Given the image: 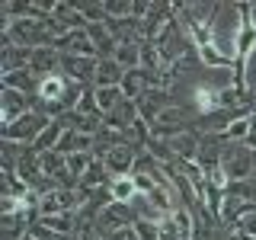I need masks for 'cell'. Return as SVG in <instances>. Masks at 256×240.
<instances>
[{
	"label": "cell",
	"mask_w": 256,
	"mask_h": 240,
	"mask_svg": "<svg viewBox=\"0 0 256 240\" xmlns=\"http://www.w3.org/2000/svg\"><path fill=\"white\" fill-rule=\"evenodd\" d=\"M240 6V32H237V64H234V86L250 90L246 84V70H250V58L256 52V20H253V6L250 4H237Z\"/></svg>",
	"instance_id": "1"
},
{
	"label": "cell",
	"mask_w": 256,
	"mask_h": 240,
	"mask_svg": "<svg viewBox=\"0 0 256 240\" xmlns=\"http://www.w3.org/2000/svg\"><path fill=\"white\" fill-rule=\"evenodd\" d=\"M221 170L230 182L240 180H250L256 173V150L246 141L240 144H224V154H221Z\"/></svg>",
	"instance_id": "2"
},
{
	"label": "cell",
	"mask_w": 256,
	"mask_h": 240,
	"mask_svg": "<svg viewBox=\"0 0 256 240\" xmlns=\"http://www.w3.org/2000/svg\"><path fill=\"white\" fill-rule=\"evenodd\" d=\"M134 221H138L134 202H109V205L100 212V218H96L93 228L100 230L102 240H106L109 234H116V230H122V228H134Z\"/></svg>",
	"instance_id": "3"
},
{
	"label": "cell",
	"mask_w": 256,
	"mask_h": 240,
	"mask_svg": "<svg viewBox=\"0 0 256 240\" xmlns=\"http://www.w3.org/2000/svg\"><path fill=\"white\" fill-rule=\"evenodd\" d=\"M52 122H54V118H48L45 112L32 109V112H26L22 118H16L13 125H6L4 132H0V138H10V141H20V144H36V138H38V134H42Z\"/></svg>",
	"instance_id": "4"
},
{
	"label": "cell",
	"mask_w": 256,
	"mask_h": 240,
	"mask_svg": "<svg viewBox=\"0 0 256 240\" xmlns=\"http://www.w3.org/2000/svg\"><path fill=\"white\" fill-rule=\"evenodd\" d=\"M157 228H160V240H192L196 237V214L180 205L176 212L164 214L157 221Z\"/></svg>",
	"instance_id": "5"
},
{
	"label": "cell",
	"mask_w": 256,
	"mask_h": 240,
	"mask_svg": "<svg viewBox=\"0 0 256 240\" xmlns=\"http://www.w3.org/2000/svg\"><path fill=\"white\" fill-rule=\"evenodd\" d=\"M84 205V192H70V189H52L45 196H38V218H48V214H68L77 212Z\"/></svg>",
	"instance_id": "6"
},
{
	"label": "cell",
	"mask_w": 256,
	"mask_h": 240,
	"mask_svg": "<svg viewBox=\"0 0 256 240\" xmlns=\"http://www.w3.org/2000/svg\"><path fill=\"white\" fill-rule=\"evenodd\" d=\"M32 109H36V96L10 90V86H0V122H4V128L13 125L16 118H22Z\"/></svg>",
	"instance_id": "7"
},
{
	"label": "cell",
	"mask_w": 256,
	"mask_h": 240,
	"mask_svg": "<svg viewBox=\"0 0 256 240\" xmlns=\"http://www.w3.org/2000/svg\"><path fill=\"white\" fill-rule=\"evenodd\" d=\"M134 106H138V116H141V122L154 125L157 118H160L166 109L173 106V93H170V90H164V86H150V90L144 93L141 100H134Z\"/></svg>",
	"instance_id": "8"
},
{
	"label": "cell",
	"mask_w": 256,
	"mask_h": 240,
	"mask_svg": "<svg viewBox=\"0 0 256 240\" xmlns=\"http://www.w3.org/2000/svg\"><path fill=\"white\" fill-rule=\"evenodd\" d=\"M141 154H144V148H138V144H118V148H112L109 154L102 157V164H106V170L112 173V180H116V176H132Z\"/></svg>",
	"instance_id": "9"
},
{
	"label": "cell",
	"mask_w": 256,
	"mask_h": 240,
	"mask_svg": "<svg viewBox=\"0 0 256 240\" xmlns=\"http://www.w3.org/2000/svg\"><path fill=\"white\" fill-rule=\"evenodd\" d=\"M166 148H170V154L176 160H182V164H198V150H202V134L192 128V132H182V134H173L170 141H166Z\"/></svg>",
	"instance_id": "10"
},
{
	"label": "cell",
	"mask_w": 256,
	"mask_h": 240,
	"mask_svg": "<svg viewBox=\"0 0 256 240\" xmlns=\"http://www.w3.org/2000/svg\"><path fill=\"white\" fill-rule=\"evenodd\" d=\"M61 54H77V58H96L100 61V54H96V45L90 38V32L86 29H77V32H68V36H61L58 42H54Z\"/></svg>",
	"instance_id": "11"
},
{
	"label": "cell",
	"mask_w": 256,
	"mask_h": 240,
	"mask_svg": "<svg viewBox=\"0 0 256 240\" xmlns=\"http://www.w3.org/2000/svg\"><path fill=\"white\" fill-rule=\"evenodd\" d=\"M32 52L36 48H22L13 42H0V77L16 74V70H26L32 61Z\"/></svg>",
	"instance_id": "12"
},
{
	"label": "cell",
	"mask_w": 256,
	"mask_h": 240,
	"mask_svg": "<svg viewBox=\"0 0 256 240\" xmlns=\"http://www.w3.org/2000/svg\"><path fill=\"white\" fill-rule=\"evenodd\" d=\"M96 58H77V54H61V74L77 80L84 86H93V77H96Z\"/></svg>",
	"instance_id": "13"
},
{
	"label": "cell",
	"mask_w": 256,
	"mask_h": 240,
	"mask_svg": "<svg viewBox=\"0 0 256 240\" xmlns=\"http://www.w3.org/2000/svg\"><path fill=\"white\" fill-rule=\"evenodd\" d=\"M29 70H32V74H36L38 80L58 74V70H61V52H58L54 45L36 48V52H32V61H29Z\"/></svg>",
	"instance_id": "14"
},
{
	"label": "cell",
	"mask_w": 256,
	"mask_h": 240,
	"mask_svg": "<svg viewBox=\"0 0 256 240\" xmlns=\"http://www.w3.org/2000/svg\"><path fill=\"white\" fill-rule=\"evenodd\" d=\"M122 80H125V68L116 58H102L96 64V77H93L96 90H102V86H122Z\"/></svg>",
	"instance_id": "15"
},
{
	"label": "cell",
	"mask_w": 256,
	"mask_h": 240,
	"mask_svg": "<svg viewBox=\"0 0 256 240\" xmlns=\"http://www.w3.org/2000/svg\"><path fill=\"white\" fill-rule=\"evenodd\" d=\"M138 118H141V116H138V106H134L132 100H122V102H118V106H116V109H112L109 116H106V125L125 134L128 128H132L134 122H138Z\"/></svg>",
	"instance_id": "16"
},
{
	"label": "cell",
	"mask_w": 256,
	"mask_h": 240,
	"mask_svg": "<svg viewBox=\"0 0 256 240\" xmlns=\"http://www.w3.org/2000/svg\"><path fill=\"white\" fill-rule=\"evenodd\" d=\"M38 80L32 70H16V74H6V77H0V86H10V90H20V93H29V96H36L38 93Z\"/></svg>",
	"instance_id": "17"
},
{
	"label": "cell",
	"mask_w": 256,
	"mask_h": 240,
	"mask_svg": "<svg viewBox=\"0 0 256 240\" xmlns=\"http://www.w3.org/2000/svg\"><path fill=\"white\" fill-rule=\"evenodd\" d=\"M64 132H68L64 118H54V122H52V125H48L45 132L36 138V144H32V150H36V154H48V150H54V148H58V141H61V134H64Z\"/></svg>",
	"instance_id": "18"
},
{
	"label": "cell",
	"mask_w": 256,
	"mask_h": 240,
	"mask_svg": "<svg viewBox=\"0 0 256 240\" xmlns=\"http://www.w3.org/2000/svg\"><path fill=\"white\" fill-rule=\"evenodd\" d=\"M64 118V125L68 128H74V132H80V134H90V138H96V132L102 128V122L106 118H96V116H84V112H68V116H61Z\"/></svg>",
	"instance_id": "19"
},
{
	"label": "cell",
	"mask_w": 256,
	"mask_h": 240,
	"mask_svg": "<svg viewBox=\"0 0 256 240\" xmlns=\"http://www.w3.org/2000/svg\"><path fill=\"white\" fill-rule=\"evenodd\" d=\"M112 202H134L138 198V186H134V176H116L109 182Z\"/></svg>",
	"instance_id": "20"
},
{
	"label": "cell",
	"mask_w": 256,
	"mask_h": 240,
	"mask_svg": "<svg viewBox=\"0 0 256 240\" xmlns=\"http://www.w3.org/2000/svg\"><path fill=\"white\" fill-rule=\"evenodd\" d=\"M93 96H96V106H100L102 116H109V112L125 100L122 86H102V90H96V86H93Z\"/></svg>",
	"instance_id": "21"
},
{
	"label": "cell",
	"mask_w": 256,
	"mask_h": 240,
	"mask_svg": "<svg viewBox=\"0 0 256 240\" xmlns=\"http://www.w3.org/2000/svg\"><path fill=\"white\" fill-rule=\"evenodd\" d=\"M116 61L122 64L125 70H134V68H141V42L118 45V52H116Z\"/></svg>",
	"instance_id": "22"
},
{
	"label": "cell",
	"mask_w": 256,
	"mask_h": 240,
	"mask_svg": "<svg viewBox=\"0 0 256 240\" xmlns=\"http://www.w3.org/2000/svg\"><path fill=\"white\" fill-rule=\"evenodd\" d=\"M228 192H230V196H237V198H244V202H250V205H256V176L240 180V182H230Z\"/></svg>",
	"instance_id": "23"
},
{
	"label": "cell",
	"mask_w": 256,
	"mask_h": 240,
	"mask_svg": "<svg viewBox=\"0 0 256 240\" xmlns=\"http://www.w3.org/2000/svg\"><path fill=\"white\" fill-rule=\"evenodd\" d=\"M109 20H128L134 13V0H102Z\"/></svg>",
	"instance_id": "24"
},
{
	"label": "cell",
	"mask_w": 256,
	"mask_h": 240,
	"mask_svg": "<svg viewBox=\"0 0 256 240\" xmlns=\"http://www.w3.org/2000/svg\"><path fill=\"white\" fill-rule=\"evenodd\" d=\"M93 160H96V157L90 154V150H80V154H70V157H68V170L74 173L77 180H84V173L90 170V164H93Z\"/></svg>",
	"instance_id": "25"
},
{
	"label": "cell",
	"mask_w": 256,
	"mask_h": 240,
	"mask_svg": "<svg viewBox=\"0 0 256 240\" xmlns=\"http://www.w3.org/2000/svg\"><path fill=\"white\" fill-rule=\"evenodd\" d=\"M29 234L36 237V240H74V237H64V234H58V230H52V228H45V224H32L29 228Z\"/></svg>",
	"instance_id": "26"
},
{
	"label": "cell",
	"mask_w": 256,
	"mask_h": 240,
	"mask_svg": "<svg viewBox=\"0 0 256 240\" xmlns=\"http://www.w3.org/2000/svg\"><path fill=\"white\" fill-rule=\"evenodd\" d=\"M134 230H138L141 240H160V228L157 221H134Z\"/></svg>",
	"instance_id": "27"
},
{
	"label": "cell",
	"mask_w": 256,
	"mask_h": 240,
	"mask_svg": "<svg viewBox=\"0 0 256 240\" xmlns=\"http://www.w3.org/2000/svg\"><path fill=\"white\" fill-rule=\"evenodd\" d=\"M237 230H240V234H246V237H256V208H253V212L237 224Z\"/></svg>",
	"instance_id": "28"
},
{
	"label": "cell",
	"mask_w": 256,
	"mask_h": 240,
	"mask_svg": "<svg viewBox=\"0 0 256 240\" xmlns=\"http://www.w3.org/2000/svg\"><path fill=\"white\" fill-rule=\"evenodd\" d=\"M106 240H141V237H138L134 228H122V230H116V234H109Z\"/></svg>",
	"instance_id": "29"
},
{
	"label": "cell",
	"mask_w": 256,
	"mask_h": 240,
	"mask_svg": "<svg viewBox=\"0 0 256 240\" xmlns=\"http://www.w3.org/2000/svg\"><path fill=\"white\" fill-rule=\"evenodd\" d=\"M246 144L256 150V109H253V116H250V134H246Z\"/></svg>",
	"instance_id": "30"
},
{
	"label": "cell",
	"mask_w": 256,
	"mask_h": 240,
	"mask_svg": "<svg viewBox=\"0 0 256 240\" xmlns=\"http://www.w3.org/2000/svg\"><path fill=\"white\" fill-rule=\"evenodd\" d=\"M20 240H36V237H32V234H22V237H20Z\"/></svg>",
	"instance_id": "31"
},
{
	"label": "cell",
	"mask_w": 256,
	"mask_h": 240,
	"mask_svg": "<svg viewBox=\"0 0 256 240\" xmlns=\"http://www.w3.org/2000/svg\"><path fill=\"white\" fill-rule=\"evenodd\" d=\"M253 109H256V90H253Z\"/></svg>",
	"instance_id": "32"
},
{
	"label": "cell",
	"mask_w": 256,
	"mask_h": 240,
	"mask_svg": "<svg viewBox=\"0 0 256 240\" xmlns=\"http://www.w3.org/2000/svg\"><path fill=\"white\" fill-rule=\"evenodd\" d=\"M253 176H256V173H253Z\"/></svg>",
	"instance_id": "33"
},
{
	"label": "cell",
	"mask_w": 256,
	"mask_h": 240,
	"mask_svg": "<svg viewBox=\"0 0 256 240\" xmlns=\"http://www.w3.org/2000/svg\"><path fill=\"white\" fill-rule=\"evenodd\" d=\"M74 240H77V237H74Z\"/></svg>",
	"instance_id": "34"
}]
</instances>
